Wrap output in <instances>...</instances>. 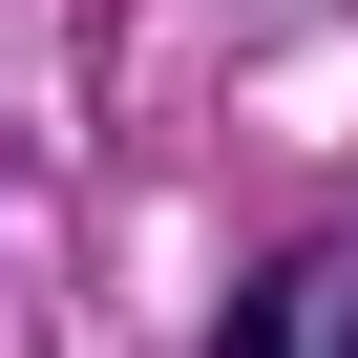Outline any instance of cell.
I'll return each mask as SVG.
<instances>
[{
	"mask_svg": "<svg viewBox=\"0 0 358 358\" xmlns=\"http://www.w3.org/2000/svg\"><path fill=\"white\" fill-rule=\"evenodd\" d=\"M211 358H358V253H274V274L211 316Z\"/></svg>",
	"mask_w": 358,
	"mask_h": 358,
	"instance_id": "obj_1",
	"label": "cell"
}]
</instances>
